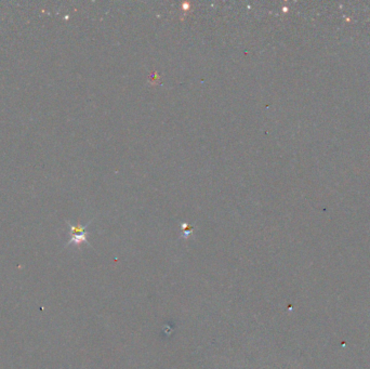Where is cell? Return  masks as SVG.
I'll return each mask as SVG.
<instances>
[{
  "mask_svg": "<svg viewBox=\"0 0 370 369\" xmlns=\"http://www.w3.org/2000/svg\"><path fill=\"white\" fill-rule=\"evenodd\" d=\"M85 227L82 226H71V235L72 238L69 240V244L80 245L83 243H87V233H85Z\"/></svg>",
  "mask_w": 370,
  "mask_h": 369,
  "instance_id": "6da1fadb",
  "label": "cell"
}]
</instances>
